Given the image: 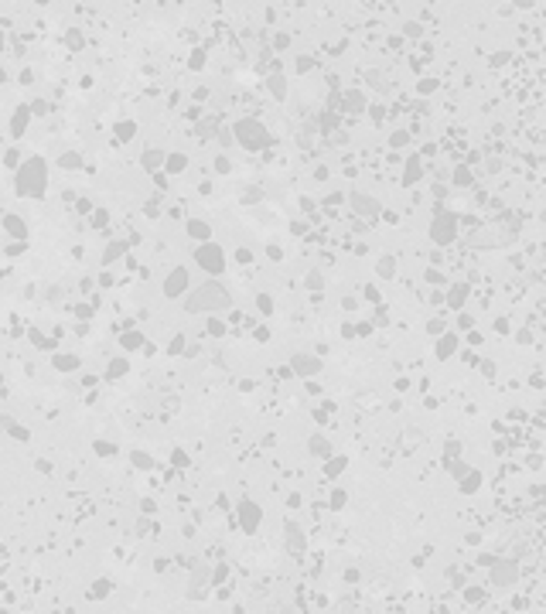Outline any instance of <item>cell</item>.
Listing matches in <instances>:
<instances>
[{
  "instance_id": "cell-26",
  "label": "cell",
  "mask_w": 546,
  "mask_h": 614,
  "mask_svg": "<svg viewBox=\"0 0 546 614\" xmlns=\"http://www.w3.org/2000/svg\"><path fill=\"white\" fill-rule=\"evenodd\" d=\"M304 287H307V290H311V293L324 290V273H321V270H311V273L304 276Z\"/></svg>"
},
{
  "instance_id": "cell-23",
  "label": "cell",
  "mask_w": 546,
  "mask_h": 614,
  "mask_svg": "<svg viewBox=\"0 0 546 614\" xmlns=\"http://www.w3.org/2000/svg\"><path fill=\"white\" fill-rule=\"evenodd\" d=\"M376 273L383 276V280H393V276H396V259H393V256H383V259H376Z\"/></svg>"
},
{
  "instance_id": "cell-18",
  "label": "cell",
  "mask_w": 546,
  "mask_h": 614,
  "mask_svg": "<svg viewBox=\"0 0 546 614\" xmlns=\"http://www.w3.org/2000/svg\"><path fill=\"white\" fill-rule=\"evenodd\" d=\"M266 85H270L273 99H287V79H283V72H270V76H266Z\"/></svg>"
},
{
  "instance_id": "cell-13",
  "label": "cell",
  "mask_w": 546,
  "mask_h": 614,
  "mask_svg": "<svg viewBox=\"0 0 546 614\" xmlns=\"http://www.w3.org/2000/svg\"><path fill=\"white\" fill-rule=\"evenodd\" d=\"M239 519H243L246 532H253L256 526H260V509H256V501H243V505H239Z\"/></svg>"
},
{
  "instance_id": "cell-64",
  "label": "cell",
  "mask_w": 546,
  "mask_h": 614,
  "mask_svg": "<svg viewBox=\"0 0 546 614\" xmlns=\"http://www.w3.org/2000/svg\"><path fill=\"white\" fill-rule=\"evenodd\" d=\"M4 79H7V76H4V68H0V82H4Z\"/></svg>"
},
{
  "instance_id": "cell-1",
  "label": "cell",
  "mask_w": 546,
  "mask_h": 614,
  "mask_svg": "<svg viewBox=\"0 0 546 614\" xmlns=\"http://www.w3.org/2000/svg\"><path fill=\"white\" fill-rule=\"evenodd\" d=\"M232 307V297L222 284H202L195 287L191 293H185V311L188 314H215V311H226Z\"/></svg>"
},
{
  "instance_id": "cell-14",
  "label": "cell",
  "mask_w": 546,
  "mask_h": 614,
  "mask_svg": "<svg viewBox=\"0 0 546 614\" xmlns=\"http://www.w3.org/2000/svg\"><path fill=\"white\" fill-rule=\"evenodd\" d=\"M188 168V157L181 151H171V154H164V174H181V171Z\"/></svg>"
},
{
  "instance_id": "cell-8",
  "label": "cell",
  "mask_w": 546,
  "mask_h": 614,
  "mask_svg": "<svg viewBox=\"0 0 546 614\" xmlns=\"http://www.w3.org/2000/svg\"><path fill=\"white\" fill-rule=\"evenodd\" d=\"M290 368H294V376H301V379H311V376H318L321 368H324V362H321V355H294L290 359Z\"/></svg>"
},
{
  "instance_id": "cell-6",
  "label": "cell",
  "mask_w": 546,
  "mask_h": 614,
  "mask_svg": "<svg viewBox=\"0 0 546 614\" xmlns=\"http://www.w3.org/2000/svg\"><path fill=\"white\" fill-rule=\"evenodd\" d=\"M191 287V276L185 266H174L168 276H164V297H171V301H178V297H185Z\"/></svg>"
},
{
  "instance_id": "cell-41",
  "label": "cell",
  "mask_w": 546,
  "mask_h": 614,
  "mask_svg": "<svg viewBox=\"0 0 546 614\" xmlns=\"http://www.w3.org/2000/svg\"><path fill=\"white\" fill-rule=\"evenodd\" d=\"M215 171H219V174H229V171H232V161H229L226 154H219V157H215Z\"/></svg>"
},
{
  "instance_id": "cell-9",
  "label": "cell",
  "mask_w": 546,
  "mask_h": 614,
  "mask_svg": "<svg viewBox=\"0 0 546 614\" xmlns=\"http://www.w3.org/2000/svg\"><path fill=\"white\" fill-rule=\"evenodd\" d=\"M341 109L349 116H362L369 109V99L362 89H349V92H341Z\"/></svg>"
},
{
  "instance_id": "cell-42",
  "label": "cell",
  "mask_w": 546,
  "mask_h": 614,
  "mask_svg": "<svg viewBox=\"0 0 546 614\" xmlns=\"http://www.w3.org/2000/svg\"><path fill=\"white\" fill-rule=\"evenodd\" d=\"M235 259H239V263H253V249H249V246H239V249H235Z\"/></svg>"
},
{
  "instance_id": "cell-36",
  "label": "cell",
  "mask_w": 546,
  "mask_h": 614,
  "mask_svg": "<svg viewBox=\"0 0 546 614\" xmlns=\"http://www.w3.org/2000/svg\"><path fill=\"white\" fill-rule=\"evenodd\" d=\"M205 594V570L195 576V587H188V597H202Z\"/></svg>"
},
{
  "instance_id": "cell-54",
  "label": "cell",
  "mask_w": 546,
  "mask_h": 614,
  "mask_svg": "<svg viewBox=\"0 0 546 614\" xmlns=\"http://www.w3.org/2000/svg\"><path fill=\"white\" fill-rule=\"evenodd\" d=\"M133 464H140V468H151V457H147V454H133Z\"/></svg>"
},
{
  "instance_id": "cell-21",
  "label": "cell",
  "mask_w": 546,
  "mask_h": 614,
  "mask_svg": "<svg viewBox=\"0 0 546 614\" xmlns=\"http://www.w3.org/2000/svg\"><path fill=\"white\" fill-rule=\"evenodd\" d=\"M113 133H116V140L126 143V140H133V137H137V123H133V120H120V123L113 126Z\"/></svg>"
},
{
  "instance_id": "cell-39",
  "label": "cell",
  "mask_w": 546,
  "mask_h": 614,
  "mask_svg": "<svg viewBox=\"0 0 546 614\" xmlns=\"http://www.w3.org/2000/svg\"><path fill=\"white\" fill-rule=\"evenodd\" d=\"M273 48H277V51H283V48H290V34H283V31H277V34H273Z\"/></svg>"
},
{
  "instance_id": "cell-58",
  "label": "cell",
  "mask_w": 546,
  "mask_h": 614,
  "mask_svg": "<svg viewBox=\"0 0 546 614\" xmlns=\"http://www.w3.org/2000/svg\"><path fill=\"white\" fill-rule=\"evenodd\" d=\"M314 181H328V168H314Z\"/></svg>"
},
{
  "instance_id": "cell-12",
  "label": "cell",
  "mask_w": 546,
  "mask_h": 614,
  "mask_svg": "<svg viewBox=\"0 0 546 614\" xmlns=\"http://www.w3.org/2000/svg\"><path fill=\"white\" fill-rule=\"evenodd\" d=\"M433 351H437V359H451L454 351H458V334H451V331H444L441 338H437V345H433Z\"/></svg>"
},
{
  "instance_id": "cell-47",
  "label": "cell",
  "mask_w": 546,
  "mask_h": 614,
  "mask_svg": "<svg viewBox=\"0 0 546 614\" xmlns=\"http://www.w3.org/2000/svg\"><path fill=\"white\" fill-rule=\"evenodd\" d=\"M478 485H481V478H478V474H475V471H468V481H461V488L475 491V488H478Z\"/></svg>"
},
{
  "instance_id": "cell-57",
  "label": "cell",
  "mask_w": 546,
  "mask_h": 614,
  "mask_svg": "<svg viewBox=\"0 0 546 614\" xmlns=\"http://www.w3.org/2000/svg\"><path fill=\"white\" fill-rule=\"evenodd\" d=\"M341 307H345V311H355L358 301H355V297H345V301H341Z\"/></svg>"
},
{
  "instance_id": "cell-38",
  "label": "cell",
  "mask_w": 546,
  "mask_h": 614,
  "mask_svg": "<svg viewBox=\"0 0 546 614\" xmlns=\"http://www.w3.org/2000/svg\"><path fill=\"white\" fill-rule=\"evenodd\" d=\"M185 341H188L185 334H174V338H171V345H168V351H171V355H181V351H185Z\"/></svg>"
},
{
  "instance_id": "cell-63",
  "label": "cell",
  "mask_w": 546,
  "mask_h": 614,
  "mask_svg": "<svg viewBox=\"0 0 546 614\" xmlns=\"http://www.w3.org/2000/svg\"><path fill=\"white\" fill-rule=\"evenodd\" d=\"M106 587H110V584H106V580H99V584H96V590H93V594H96V597H103V594H106Z\"/></svg>"
},
{
  "instance_id": "cell-10",
  "label": "cell",
  "mask_w": 546,
  "mask_h": 614,
  "mask_svg": "<svg viewBox=\"0 0 546 614\" xmlns=\"http://www.w3.org/2000/svg\"><path fill=\"white\" fill-rule=\"evenodd\" d=\"M424 178V161H420V154H410L406 157V168H403V184H416V181Z\"/></svg>"
},
{
  "instance_id": "cell-33",
  "label": "cell",
  "mask_w": 546,
  "mask_h": 614,
  "mask_svg": "<svg viewBox=\"0 0 546 614\" xmlns=\"http://www.w3.org/2000/svg\"><path fill=\"white\" fill-rule=\"evenodd\" d=\"M58 168H82V154H62Z\"/></svg>"
},
{
  "instance_id": "cell-22",
  "label": "cell",
  "mask_w": 546,
  "mask_h": 614,
  "mask_svg": "<svg viewBox=\"0 0 546 614\" xmlns=\"http://www.w3.org/2000/svg\"><path fill=\"white\" fill-rule=\"evenodd\" d=\"M126 246H130V243H123V239H116V243H110V246H106V249H103V263H113V259H120V256L126 253Z\"/></svg>"
},
{
  "instance_id": "cell-7",
  "label": "cell",
  "mask_w": 546,
  "mask_h": 614,
  "mask_svg": "<svg viewBox=\"0 0 546 614\" xmlns=\"http://www.w3.org/2000/svg\"><path fill=\"white\" fill-rule=\"evenodd\" d=\"M349 205L355 215L362 218H376L379 212H383V205H379V198H372V195H366V191H352L349 195Z\"/></svg>"
},
{
  "instance_id": "cell-28",
  "label": "cell",
  "mask_w": 546,
  "mask_h": 614,
  "mask_svg": "<svg viewBox=\"0 0 546 614\" xmlns=\"http://www.w3.org/2000/svg\"><path fill=\"white\" fill-rule=\"evenodd\" d=\"M287 543H290L294 553H301V549H304V536L297 532V526H294V522H287Z\"/></svg>"
},
{
  "instance_id": "cell-62",
  "label": "cell",
  "mask_w": 546,
  "mask_h": 614,
  "mask_svg": "<svg viewBox=\"0 0 546 614\" xmlns=\"http://www.w3.org/2000/svg\"><path fill=\"white\" fill-rule=\"evenodd\" d=\"M468 345H475V348L481 345V334H478V331H471V334H468Z\"/></svg>"
},
{
  "instance_id": "cell-40",
  "label": "cell",
  "mask_w": 546,
  "mask_h": 614,
  "mask_svg": "<svg viewBox=\"0 0 546 614\" xmlns=\"http://www.w3.org/2000/svg\"><path fill=\"white\" fill-rule=\"evenodd\" d=\"M188 65H191V68H202V65H205V51H202V48H195V51L188 55Z\"/></svg>"
},
{
  "instance_id": "cell-17",
  "label": "cell",
  "mask_w": 546,
  "mask_h": 614,
  "mask_svg": "<svg viewBox=\"0 0 546 614\" xmlns=\"http://www.w3.org/2000/svg\"><path fill=\"white\" fill-rule=\"evenodd\" d=\"M307 447H311V454H314V457H324V461L331 457V440H328L324 434H314L311 440H307Z\"/></svg>"
},
{
  "instance_id": "cell-37",
  "label": "cell",
  "mask_w": 546,
  "mask_h": 614,
  "mask_svg": "<svg viewBox=\"0 0 546 614\" xmlns=\"http://www.w3.org/2000/svg\"><path fill=\"white\" fill-rule=\"evenodd\" d=\"M427 331H430V334H437V338H441L444 331H447V324H444V318H430V321H427Z\"/></svg>"
},
{
  "instance_id": "cell-43",
  "label": "cell",
  "mask_w": 546,
  "mask_h": 614,
  "mask_svg": "<svg viewBox=\"0 0 546 614\" xmlns=\"http://www.w3.org/2000/svg\"><path fill=\"white\" fill-rule=\"evenodd\" d=\"M341 468H345V457H331V461L324 464V471H328V474H338Z\"/></svg>"
},
{
  "instance_id": "cell-27",
  "label": "cell",
  "mask_w": 546,
  "mask_h": 614,
  "mask_svg": "<svg viewBox=\"0 0 546 614\" xmlns=\"http://www.w3.org/2000/svg\"><path fill=\"white\" fill-rule=\"evenodd\" d=\"M51 362H55L58 372H76V368H79V359H76V355H55Z\"/></svg>"
},
{
  "instance_id": "cell-20",
  "label": "cell",
  "mask_w": 546,
  "mask_h": 614,
  "mask_svg": "<svg viewBox=\"0 0 546 614\" xmlns=\"http://www.w3.org/2000/svg\"><path fill=\"white\" fill-rule=\"evenodd\" d=\"M164 154H168V151H157V147H151V151H143V157H140V161H143V168H147V171H157V168H164Z\"/></svg>"
},
{
  "instance_id": "cell-15",
  "label": "cell",
  "mask_w": 546,
  "mask_h": 614,
  "mask_svg": "<svg viewBox=\"0 0 546 614\" xmlns=\"http://www.w3.org/2000/svg\"><path fill=\"white\" fill-rule=\"evenodd\" d=\"M4 232H10L14 239H24L28 236V222L21 215H4Z\"/></svg>"
},
{
  "instance_id": "cell-3",
  "label": "cell",
  "mask_w": 546,
  "mask_h": 614,
  "mask_svg": "<svg viewBox=\"0 0 546 614\" xmlns=\"http://www.w3.org/2000/svg\"><path fill=\"white\" fill-rule=\"evenodd\" d=\"M232 140L235 143H243L246 151H266L273 143V137L266 133V126L260 120H253V116H243L239 123H232Z\"/></svg>"
},
{
  "instance_id": "cell-45",
  "label": "cell",
  "mask_w": 546,
  "mask_h": 614,
  "mask_svg": "<svg viewBox=\"0 0 546 614\" xmlns=\"http://www.w3.org/2000/svg\"><path fill=\"white\" fill-rule=\"evenodd\" d=\"M420 31H424V28H420L416 21H406V24H403V34H410V38H420Z\"/></svg>"
},
{
  "instance_id": "cell-60",
  "label": "cell",
  "mask_w": 546,
  "mask_h": 614,
  "mask_svg": "<svg viewBox=\"0 0 546 614\" xmlns=\"http://www.w3.org/2000/svg\"><path fill=\"white\" fill-rule=\"evenodd\" d=\"M341 334L345 338H355V324H341Z\"/></svg>"
},
{
  "instance_id": "cell-56",
  "label": "cell",
  "mask_w": 546,
  "mask_h": 614,
  "mask_svg": "<svg viewBox=\"0 0 546 614\" xmlns=\"http://www.w3.org/2000/svg\"><path fill=\"white\" fill-rule=\"evenodd\" d=\"M433 89H437V82H433V79H424V82H420V92H433Z\"/></svg>"
},
{
  "instance_id": "cell-34",
  "label": "cell",
  "mask_w": 546,
  "mask_h": 614,
  "mask_svg": "<svg viewBox=\"0 0 546 614\" xmlns=\"http://www.w3.org/2000/svg\"><path fill=\"white\" fill-rule=\"evenodd\" d=\"M318 123H321V130H324V133H328V130H335V126H338V113H328V109H324Z\"/></svg>"
},
{
  "instance_id": "cell-59",
  "label": "cell",
  "mask_w": 546,
  "mask_h": 614,
  "mask_svg": "<svg viewBox=\"0 0 546 614\" xmlns=\"http://www.w3.org/2000/svg\"><path fill=\"white\" fill-rule=\"evenodd\" d=\"M256 198H260V191H256V188H249V191H243V201H256Z\"/></svg>"
},
{
  "instance_id": "cell-2",
  "label": "cell",
  "mask_w": 546,
  "mask_h": 614,
  "mask_svg": "<svg viewBox=\"0 0 546 614\" xmlns=\"http://www.w3.org/2000/svg\"><path fill=\"white\" fill-rule=\"evenodd\" d=\"M14 188H17L21 198H41L45 188H48V164L41 161V157H28V161L17 168Z\"/></svg>"
},
{
  "instance_id": "cell-31",
  "label": "cell",
  "mask_w": 546,
  "mask_h": 614,
  "mask_svg": "<svg viewBox=\"0 0 546 614\" xmlns=\"http://www.w3.org/2000/svg\"><path fill=\"white\" fill-rule=\"evenodd\" d=\"M198 133H202V137H219V120H212V116L202 120L198 123Z\"/></svg>"
},
{
  "instance_id": "cell-46",
  "label": "cell",
  "mask_w": 546,
  "mask_h": 614,
  "mask_svg": "<svg viewBox=\"0 0 546 614\" xmlns=\"http://www.w3.org/2000/svg\"><path fill=\"white\" fill-rule=\"evenodd\" d=\"M297 68H301V72H311V68H314V58H311V55H297Z\"/></svg>"
},
{
  "instance_id": "cell-53",
  "label": "cell",
  "mask_w": 546,
  "mask_h": 614,
  "mask_svg": "<svg viewBox=\"0 0 546 614\" xmlns=\"http://www.w3.org/2000/svg\"><path fill=\"white\" fill-rule=\"evenodd\" d=\"M505 62H508V51H499V55H492V65H495V68L505 65Z\"/></svg>"
},
{
  "instance_id": "cell-48",
  "label": "cell",
  "mask_w": 546,
  "mask_h": 614,
  "mask_svg": "<svg viewBox=\"0 0 546 614\" xmlns=\"http://www.w3.org/2000/svg\"><path fill=\"white\" fill-rule=\"evenodd\" d=\"M266 256H270L273 263H277V259H283V249H280L277 243H270V246H266Z\"/></svg>"
},
{
  "instance_id": "cell-16",
  "label": "cell",
  "mask_w": 546,
  "mask_h": 614,
  "mask_svg": "<svg viewBox=\"0 0 546 614\" xmlns=\"http://www.w3.org/2000/svg\"><path fill=\"white\" fill-rule=\"evenodd\" d=\"M464 301H468V287H464V284H451V290H447V307H451V311H461Z\"/></svg>"
},
{
  "instance_id": "cell-55",
  "label": "cell",
  "mask_w": 546,
  "mask_h": 614,
  "mask_svg": "<svg viewBox=\"0 0 546 614\" xmlns=\"http://www.w3.org/2000/svg\"><path fill=\"white\" fill-rule=\"evenodd\" d=\"M338 614H355V604H352V601H341V604H338Z\"/></svg>"
},
{
  "instance_id": "cell-30",
  "label": "cell",
  "mask_w": 546,
  "mask_h": 614,
  "mask_svg": "<svg viewBox=\"0 0 546 614\" xmlns=\"http://www.w3.org/2000/svg\"><path fill=\"white\" fill-rule=\"evenodd\" d=\"M205 328H208V334H212V338H222V334H226V321H222V318H208Z\"/></svg>"
},
{
  "instance_id": "cell-4",
  "label": "cell",
  "mask_w": 546,
  "mask_h": 614,
  "mask_svg": "<svg viewBox=\"0 0 546 614\" xmlns=\"http://www.w3.org/2000/svg\"><path fill=\"white\" fill-rule=\"evenodd\" d=\"M195 263L205 270V273H222L229 266V259H226V249L219 243H202L195 249Z\"/></svg>"
},
{
  "instance_id": "cell-11",
  "label": "cell",
  "mask_w": 546,
  "mask_h": 614,
  "mask_svg": "<svg viewBox=\"0 0 546 614\" xmlns=\"http://www.w3.org/2000/svg\"><path fill=\"white\" fill-rule=\"evenodd\" d=\"M185 232H188L191 239H198V246H202V243H212V226H208L205 218H188Z\"/></svg>"
},
{
  "instance_id": "cell-25",
  "label": "cell",
  "mask_w": 546,
  "mask_h": 614,
  "mask_svg": "<svg viewBox=\"0 0 546 614\" xmlns=\"http://www.w3.org/2000/svg\"><path fill=\"white\" fill-rule=\"evenodd\" d=\"M143 341H147V338H143L140 331H126V334L120 338V345H123L126 351H133V348H143Z\"/></svg>"
},
{
  "instance_id": "cell-29",
  "label": "cell",
  "mask_w": 546,
  "mask_h": 614,
  "mask_svg": "<svg viewBox=\"0 0 546 614\" xmlns=\"http://www.w3.org/2000/svg\"><path fill=\"white\" fill-rule=\"evenodd\" d=\"M454 184H458V188H468V184H471V168H464V164H458V168H454Z\"/></svg>"
},
{
  "instance_id": "cell-44",
  "label": "cell",
  "mask_w": 546,
  "mask_h": 614,
  "mask_svg": "<svg viewBox=\"0 0 546 614\" xmlns=\"http://www.w3.org/2000/svg\"><path fill=\"white\" fill-rule=\"evenodd\" d=\"M369 116L376 120V126H383V120H386V109H383V106H369Z\"/></svg>"
},
{
  "instance_id": "cell-52",
  "label": "cell",
  "mask_w": 546,
  "mask_h": 614,
  "mask_svg": "<svg viewBox=\"0 0 546 614\" xmlns=\"http://www.w3.org/2000/svg\"><path fill=\"white\" fill-rule=\"evenodd\" d=\"M4 161H7L10 168H21V154H17V151H7V157H4Z\"/></svg>"
},
{
  "instance_id": "cell-50",
  "label": "cell",
  "mask_w": 546,
  "mask_h": 614,
  "mask_svg": "<svg viewBox=\"0 0 546 614\" xmlns=\"http://www.w3.org/2000/svg\"><path fill=\"white\" fill-rule=\"evenodd\" d=\"M106 222H110V215H106L103 208H96L93 212V226H106Z\"/></svg>"
},
{
  "instance_id": "cell-32",
  "label": "cell",
  "mask_w": 546,
  "mask_h": 614,
  "mask_svg": "<svg viewBox=\"0 0 546 614\" xmlns=\"http://www.w3.org/2000/svg\"><path fill=\"white\" fill-rule=\"evenodd\" d=\"M256 311L263 314V318H266V314H273V297H270V293H260V297H256Z\"/></svg>"
},
{
  "instance_id": "cell-5",
  "label": "cell",
  "mask_w": 546,
  "mask_h": 614,
  "mask_svg": "<svg viewBox=\"0 0 546 614\" xmlns=\"http://www.w3.org/2000/svg\"><path fill=\"white\" fill-rule=\"evenodd\" d=\"M458 239V215L451 212H437L430 222V243L433 246H451Z\"/></svg>"
},
{
  "instance_id": "cell-49",
  "label": "cell",
  "mask_w": 546,
  "mask_h": 614,
  "mask_svg": "<svg viewBox=\"0 0 546 614\" xmlns=\"http://www.w3.org/2000/svg\"><path fill=\"white\" fill-rule=\"evenodd\" d=\"M341 201H345V195H341V191H331V195L321 201V205H341Z\"/></svg>"
},
{
  "instance_id": "cell-35",
  "label": "cell",
  "mask_w": 546,
  "mask_h": 614,
  "mask_svg": "<svg viewBox=\"0 0 546 614\" xmlns=\"http://www.w3.org/2000/svg\"><path fill=\"white\" fill-rule=\"evenodd\" d=\"M406 143H410V133H406V130H393V133H389V147H406Z\"/></svg>"
},
{
  "instance_id": "cell-19",
  "label": "cell",
  "mask_w": 546,
  "mask_h": 614,
  "mask_svg": "<svg viewBox=\"0 0 546 614\" xmlns=\"http://www.w3.org/2000/svg\"><path fill=\"white\" fill-rule=\"evenodd\" d=\"M28 120H31V109H28V106H17L14 123H10V133H14V137H21V133L28 130Z\"/></svg>"
},
{
  "instance_id": "cell-24",
  "label": "cell",
  "mask_w": 546,
  "mask_h": 614,
  "mask_svg": "<svg viewBox=\"0 0 546 614\" xmlns=\"http://www.w3.org/2000/svg\"><path fill=\"white\" fill-rule=\"evenodd\" d=\"M126 372H130V362H126V359H113V362H110V368H106V379H123Z\"/></svg>"
},
{
  "instance_id": "cell-51",
  "label": "cell",
  "mask_w": 546,
  "mask_h": 614,
  "mask_svg": "<svg viewBox=\"0 0 546 614\" xmlns=\"http://www.w3.org/2000/svg\"><path fill=\"white\" fill-rule=\"evenodd\" d=\"M458 328H475V318L471 314H458Z\"/></svg>"
},
{
  "instance_id": "cell-61",
  "label": "cell",
  "mask_w": 546,
  "mask_h": 614,
  "mask_svg": "<svg viewBox=\"0 0 546 614\" xmlns=\"http://www.w3.org/2000/svg\"><path fill=\"white\" fill-rule=\"evenodd\" d=\"M331 501H335V509H341V501H345V491H335V495H331Z\"/></svg>"
}]
</instances>
